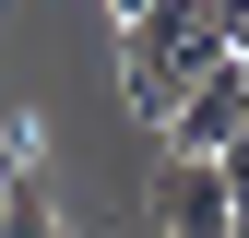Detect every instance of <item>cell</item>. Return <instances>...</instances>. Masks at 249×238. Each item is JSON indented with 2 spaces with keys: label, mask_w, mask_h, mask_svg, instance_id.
<instances>
[{
  "label": "cell",
  "mask_w": 249,
  "mask_h": 238,
  "mask_svg": "<svg viewBox=\"0 0 249 238\" xmlns=\"http://www.w3.org/2000/svg\"><path fill=\"white\" fill-rule=\"evenodd\" d=\"M213 167H226V191H237V215H249V131H237V143H226Z\"/></svg>",
  "instance_id": "8992f818"
},
{
  "label": "cell",
  "mask_w": 249,
  "mask_h": 238,
  "mask_svg": "<svg viewBox=\"0 0 249 238\" xmlns=\"http://www.w3.org/2000/svg\"><path fill=\"white\" fill-rule=\"evenodd\" d=\"M237 83H249V36H237Z\"/></svg>",
  "instance_id": "9c48e42d"
},
{
  "label": "cell",
  "mask_w": 249,
  "mask_h": 238,
  "mask_svg": "<svg viewBox=\"0 0 249 238\" xmlns=\"http://www.w3.org/2000/svg\"><path fill=\"white\" fill-rule=\"evenodd\" d=\"M0 238H71V215L48 202V178H24V202L0 215Z\"/></svg>",
  "instance_id": "277c9868"
},
{
  "label": "cell",
  "mask_w": 249,
  "mask_h": 238,
  "mask_svg": "<svg viewBox=\"0 0 249 238\" xmlns=\"http://www.w3.org/2000/svg\"><path fill=\"white\" fill-rule=\"evenodd\" d=\"M154 238H249V215H237V191H226V167L213 155H154Z\"/></svg>",
  "instance_id": "7a4b0ae2"
},
{
  "label": "cell",
  "mask_w": 249,
  "mask_h": 238,
  "mask_svg": "<svg viewBox=\"0 0 249 238\" xmlns=\"http://www.w3.org/2000/svg\"><path fill=\"white\" fill-rule=\"evenodd\" d=\"M237 131H249V83H237V60H226V72H202L190 96H178V119H166V155H226Z\"/></svg>",
  "instance_id": "3957f363"
},
{
  "label": "cell",
  "mask_w": 249,
  "mask_h": 238,
  "mask_svg": "<svg viewBox=\"0 0 249 238\" xmlns=\"http://www.w3.org/2000/svg\"><path fill=\"white\" fill-rule=\"evenodd\" d=\"M226 60H237V36L213 24V0H154V12L119 24V96H131V119L154 143H166L178 96H190L202 72H226Z\"/></svg>",
  "instance_id": "6da1fadb"
},
{
  "label": "cell",
  "mask_w": 249,
  "mask_h": 238,
  "mask_svg": "<svg viewBox=\"0 0 249 238\" xmlns=\"http://www.w3.org/2000/svg\"><path fill=\"white\" fill-rule=\"evenodd\" d=\"M213 24H226V36H249V0H213Z\"/></svg>",
  "instance_id": "52a82bcc"
},
{
  "label": "cell",
  "mask_w": 249,
  "mask_h": 238,
  "mask_svg": "<svg viewBox=\"0 0 249 238\" xmlns=\"http://www.w3.org/2000/svg\"><path fill=\"white\" fill-rule=\"evenodd\" d=\"M24 178H36V131H0V215L24 202Z\"/></svg>",
  "instance_id": "5b68a950"
},
{
  "label": "cell",
  "mask_w": 249,
  "mask_h": 238,
  "mask_svg": "<svg viewBox=\"0 0 249 238\" xmlns=\"http://www.w3.org/2000/svg\"><path fill=\"white\" fill-rule=\"evenodd\" d=\"M131 12H154V0H119V24H131Z\"/></svg>",
  "instance_id": "ba28073f"
}]
</instances>
